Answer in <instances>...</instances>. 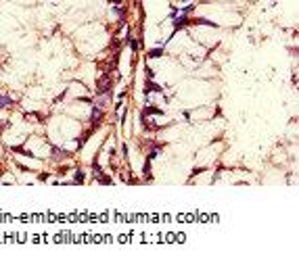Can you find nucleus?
Masks as SVG:
<instances>
[{
	"mask_svg": "<svg viewBox=\"0 0 299 269\" xmlns=\"http://www.w3.org/2000/svg\"><path fill=\"white\" fill-rule=\"evenodd\" d=\"M144 90H147V92H163V88H161L159 83H155V81H151V79L147 81V88Z\"/></svg>",
	"mask_w": 299,
	"mask_h": 269,
	"instance_id": "2",
	"label": "nucleus"
},
{
	"mask_svg": "<svg viewBox=\"0 0 299 269\" xmlns=\"http://www.w3.org/2000/svg\"><path fill=\"white\" fill-rule=\"evenodd\" d=\"M111 4H121V0H111Z\"/></svg>",
	"mask_w": 299,
	"mask_h": 269,
	"instance_id": "6",
	"label": "nucleus"
},
{
	"mask_svg": "<svg viewBox=\"0 0 299 269\" xmlns=\"http://www.w3.org/2000/svg\"><path fill=\"white\" fill-rule=\"evenodd\" d=\"M84 177H86V175H84V171H82V169H78V171H75V177H73V182H75V184H82V182H84Z\"/></svg>",
	"mask_w": 299,
	"mask_h": 269,
	"instance_id": "3",
	"label": "nucleus"
},
{
	"mask_svg": "<svg viewBox=\"0 0 299 269\" xmlns=\"http://www.w3.org/2000/svg\"><path fill=\"white\" fill-rule=\"evenodd\" d=\"M161 54H163V50H161V48H153V50L149 52L151 59H157V56H161Z\"/></svg>",
	"mask_w": 299,
	"mask_h": 269,
	"instance_id": "5",
	"label": "nucleus"
},
{
	"mask_svg": "<svg viewBox=\"0 0 299 269\" xmlns=\"http://www.w3.org/2000/svg\"><path fill=\"white\" fill-rule=\"evenodd\" d=\"M111 83H113L111 75H109V73H103V77H101L98 83H96V94H98V96H101V94H109V92H111Z\"/></svg>",
	"mask_w": 299,
	"mask_h": 269,
	"instance_id": "1",
	"label": "nucleus"
},
{
	"mask_svg": "<svg viewBox=\"0 0 299 269\" xmlns=\"http://www.w3.org/2000/svg\"><path fill=\"white\" fill-rule=\"evenodd\" d=\"M13 104V100L11 98H6V96H0V108H4V106H11Z\"/></svg>",
	"mask_w": 299,
	"mask_h": 269,
	"instance_id": "4",
	"label": "nucleus"
}]
</instances>
